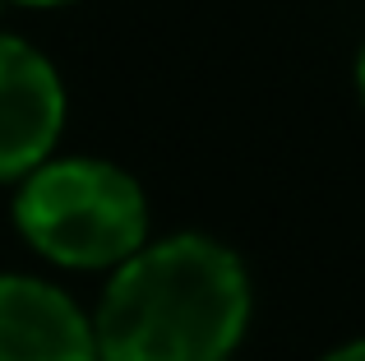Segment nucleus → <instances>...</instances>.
<instances>
[{"mask_svg": "<svg viewBox=\"0 0 365 361\" xmlns=\"http://www.w3.org/2000/svg\"><path fill=\"white\" fill-rule=\"evenodd\" d=\"M65 130V83L24 37L0 33V180L28 176Z\"/></svg>", "mask_w": 365, "mask_h": 361, "instance_id": "7ed1b4c3", "label": "nucleus"}, {"mask_svg": "<svg viewBox=\"0 0 365 361\" xmlns=\"http://www.w3.org/2000/svg\"><path fill=\"white\" fill-rule=\"evenodd\" d=\"M250 329V273L199 232L143 241L93 315L98 361H232Z\"/></svg>", "mask_w": 365, "mask_h": 361, "instance_id": "f257e3e1", "label": "nucleus"}, {"mask_svg": "<svg viewBox=\"0 0 365 361\" xmlns=\"http://www.w3.org/2000/svg\"><path fill=\"white\" fill-rule=\"evenodd\" d=\"M319 361H365V338H356V343H342V347H333L329 357H319Z\"/></svg>", "mask_w": 365, "mask_h": 361, "instance_id": "39448f33", "label": "nucleus"}, {"mask_svg": "<svg viewBox=\"0 0 365 361\" xmlns=\"http://www.w3.org/2000/svg\"><path fill=\"white\" fill-rule=\"evenodd\" d=\"M14 5H33V9H51V5H70V0H14Z\"/></svg>", "mask_w": 365, "mask_h": 361, "instance_id": "0eeeda50", "label": "nucleus"}, {"mask_svg": "<svg viewBox=\"0 0 365 361\" xmlns=\"http://www.w3.org/2000/svg\"><path fill=\"white\" fill-rule=\"evenodd\" d=\"M14 227L61 269H116L148 241V199L102 158H46L19 176Z\"/></svg>", "mask_w": 365, "mask_h": 361, "instance_id": "f03ea898", "label": "nucleus"}, {"mask_svg": "<svg viewBox=\"0 0 365 361\" xmlns=\"http://www.w3.org/2000/svg\"><path fill=\"white\" fill-rule=\"evenodd\" d=\"M0 361H98L93 320L56 283L0 273Z\"/></svg>", "mask_w": 365, "mask_h": 361, "instance_id": "20e7f679", "label": "nucleus"}, {"mask_svg": "<svg viewBox=\"0 0 365 361\" xmlns=\"http://www.w3.org/2000/svg\"><path fill=\"white\" fill-rule=\"evenodd\" d=\"M356 88H361V102H365V46H361V56H356Z\"/></svg>", "mask_w": 365, "mask_h": 361, "instance_id": "423d86ee", "label": "nucleus"}]
</instances>
